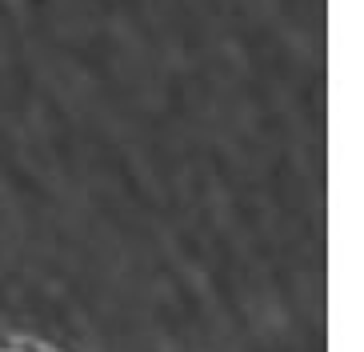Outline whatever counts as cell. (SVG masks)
<instances>
[{
    "instance_id": "1",
    "label": "cell",
    "mask_w": 364,
    "mask_h": 352,
    "mask_svg": "<svg viewBox=\"0 0 364 352\" xmlns=\"http://www.w3.org/2000/svg\"><path fill=\"white\" fill-rule=\"evenodd\" d=\"M0 352H53V348L33 344V341H0Z\"/></svg>"
}]
</instances>
